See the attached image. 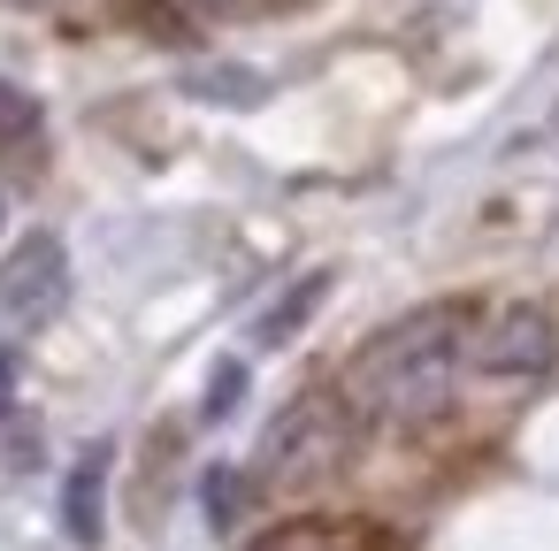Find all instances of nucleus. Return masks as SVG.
<instances>
[{"label": "nucleus", "mask_w": 559, "mask_h": 551, "mask_svg": "<svg viewBox=\"0 0 559 551\" xmlns=\"http://www.w3.org/2000/svg\"><path fill=\"white\" fill-rule=\"evenodd\" d=\"M460 345H467V314L460 307H414L399 314L391 330H376L353 368H345V398L376 421H437L452 406V383H460Z\"/></svg>", "instance_id": "f257e3e1"}, {"label": "nucleus", "mask_w": 559, "mask_h": 551, "mask_svg": "<svg viewBox=\"0 0 559 551\" xmlns=\"http://www.w3.org/2000/svg\"><path fill=\"white\" fill-rule=\"evenodd\" d=\"M70 299V253L55 230H32L9 261H0V314L9 322H47Z\"/></svg>", "instance_id": "20e7f679"}, {"label": "nucleus", "mask_w": 559, "mask_h": 551, "mask_svg": "<svg viewBox=\"0 0 559 551\" xmlns=\"http://www.w3.org/2000/svg\"><path fill=\"white\" fill-rule=\"evenodd\" d=\"M108 444H93L78 467H70V482H62V528L78 536V543H100L108 536V513H100V498H108Z\"/></svg>", "instance_id": "39448f33"}, {"label": "nucleus", "mask_w": 559, "mask_h": 551, "mask_svg": "<svg viewBox=\"0 0 559 551\" xmlns=\"http://www.w3.org/2000/svg\"><path fill=\"white\" fill-rule=\"evenodd\" d=\"M9 398H16V360L0 352V414H9Z\"/></svg>", "instance_id": "9b49d317"}, {"label": "nucleus", "mask_w": 559, "mask_h": 551, "mask_svg": "<svg viewBox=\"0 0 559 551\" xmlns=\"http://www.w3.org/2000/svg\"><path fill=\"white\" fill-rule=\"evenodd\" d=\"M185 93H200V100H230V108H253L269 85H261L253 70H192V77H185Z\"/></svg>", "instance_id": "0eeeda50"}, {"label": "nucleus", "mask_w": 559, "mask_h": 551, "mask_svg": "<svg viewBox=\"0 0 559 551\" xmlns=\"http://www.w3.org/2000/svg\"><path fill=\"white\" fill-rule=\"evenodd\" d=\"M207 520H215V528L238 520V467H215V475H207Z\"/></svg>", "instance_id": "1a4fd4ad"}, {"label": "nucleus", "mask_w": 559, "mask_h": 551, "mask_svg": "<svg viewBox=\"0 0 559 551\" xmlns=\"http://www.w3.org/2000/svg\"><path fill=\"white\" fill-rule=\"evenodd\" d=\"M32 131H39V100L0 77V139H32Z\"/></svg>", "instance_id": "6e6552de"}, {"label": "nucleus", "mask_w": 559, "mask_h": 551, "mask_svg": "<svg viewBox=\"0 0 559 551\" xmlns=\"http://www.w3.org/2000/svg\"><path fill=\"white\" fill-rule=\"evenodd\" d=\"M345 459H353V406H345L337 391H299V398L269 421L253 475H261L269 490H314V482H330Z\"/></svg>", "instance_id": "f03ea898"}, {"label": "nucleus", "mask_w": 559, "mask_h": 551, "mask_svg": "<svg viewBox=\"0 0 559 551\" xmlns=\"http://www.w3.org/2000/svg\"><path fill=\"white\" fill-rule=\"evenodd\" d=\"M475 368L498 375V383H536V375H551V368H559V322H551V307H536V299L498 307V314L483 322V337H475Z\"/></svg>", "instance_id": "7ed1b4c3"}, {"label": "nucleus", "mask_w": 559, "mask_h": 551, "mask_svg": "<svg viewBox=\"0 0 559 551\" xmlns=\"http://www.w3.org/2000/svg\"><path fill=\"white\" fill-rule=\"evenodd\" d=\"M322 291H330V268L299 276V284H292V291H284V299H276V307H269V314L253 322V345H292V337L307 330V314L322 307Z\"/></svg>", "instance_id": "423d86ee"}, {"label": "nucleus", "mask_w": 559, "mask_h": 551, "mask_svg": "<svg viewBox=\"0 0 559 551\" xmlns=\"http://www.w3.org/2000/svg\"><path fill=\"white\" fill-rule=\"evenodd\" d=\"M238 391H246V368H238V360H223V368H215V383H207V421H223V414L238 406Z\"/></svg>", "instance_id": "9d476101"}]
</instances>
